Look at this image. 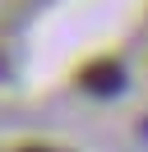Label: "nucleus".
Listing matches in <instances>:
<instances>
[{
	"label": "nucleus",
	"mask_w": 148,
	"mask_h": 152,
	"mask_svg": "<svg viewBox=\"0 0 148 152\" xmlns=\"http://www.w3.org/2000/svg\"><path fill=\"white\" fill-rule=\"evenodd\" d=\"M28 152H51V148H28Z\"/></svg>",
	"instance_id": "nucleus-1"
}]
</instances>
